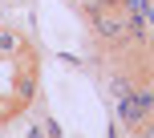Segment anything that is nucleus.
Returning <instances> with one entry per match:
<instances>
[{
    "label": "nucleus",
    "mask_w": 154,
    "mask_h": 138,
    "mask_svg": "<svg viewBox=\"0 0 154 138\" xmlns=\"http://www.w3.org/2000/svg\"><path fill=\"white\" fill-rule=\"evenodd\" d=\"M93 24H97L101 37H126L130 20H126V0H106V4L93 8Z\"/></svg>",
    "instance_id": "nucleus-1"
},
{
    "label": "nucleus",
    "mask_w": 154,
    "mask_h": 138,
    "mask_svg": "<svg viewBox=\"0 0 154 138\" xmlns=\"http://www.w3.org/2000/svg\"><path fill=\"white\" fill-rule=\"evenodd\" d=\"M20 49H24L20 33L16 29H0V57H20Z\"/></svg>",
    "instance_id": "nucleus-2"
}]
</instances>
